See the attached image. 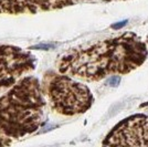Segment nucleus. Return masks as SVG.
<instances>
[{"label": "nucleus", "instance_id": "1", "mask_svg": "<svg viewBox=\"0 0 148 147\" xmlns=\"http://www.w3.org/2000/svg\"><path fill=\"white\" fill-rule=\"evenodd\" d=\"M145 42L133 32L79 47L63 54L58 62L59 73L85 82H97L112 75H124L146 61Z\"/></svg>", "mask_w": 148, "mask_h": 147}, {"label": "nucleus", "instance_id": "2", "mask_svg": "<svg viewBox=\"0 0 148 147\" xmlns=\"http://www.w3.org/2000/svg\"><path fill=\"white\" fill-rule=\"evenodd\" d=\"M45 98L38 79L25 76L0 95V145L36 132L43 122Z\"/></svg>", "mask_w": 148, "mask_h": 147}, {"label": "nucleus", "instance_id": "3", "mask_svg": "<svg viewBox=\"0 0 148 147\" xmlns=\"http://www.w3.org/2000/svg\"><path fill=\"white\" fill-rule=\"evenodd\" d=\"M41 86L51 109L61 115L73 116L85 113L94 102V96L86 85L65 74H47Z\"/></svg>", "mask_w": 148, "mask_h": 147}, {"label": "nucleus", "instance_id": "4", "mask_svg": "<svg viewBox=\"0 0 148 147\" xmlns=\"http://www.w3.org/2000/svg\"><path fill=\"white\" fill-rule=\"evenodd\" d=\"M36 67V58L18 47L0 44V92Z\"/></svg>", "mask_w": 148, "mask_h": 147}, {"label": "nucleus", "instance_id": "5", "mask_svg": "<svg viewBox=\"0 0 148 147\" xmlns=\"http://www.w3.org/2000/svg\"><path fill=\"white\" fill-rule=\"evenodd\" d=\"M104 146H148V115L136 114L123 120L103 141Z\"/></svg>", "mask_w": 148, "mask_h": 147}, {"label": "nucleus", "instance_id": "6", "mask_svg": "<svg viewBox=\"0 0 148 147\" xmlns=\"http://www.w3.org/2000/svg\"><path fill=\"white\" fill-rule=\"evenodd\" d=\"M92 0H0V13L22 14L58 10Z\"/></svg>", "mask_w": 148, "mask_h": 147}, {"label": "nucleus", "instance_id": "7", "mask_svg": "<svg viewBox=\"0 0 148 147\" xmlns=\"http://www.w3.org/2000/svg\"><path fill=\"white\" fill-rule=\"evenodd\" d=\"M119 81H121V78H119V76H117V75H112L110 81H108V83L113 86H116V85H118Z\"/></svg>", "mask_w": 148, "mask_h": 147}, {"label": "nucleus", "instance_id": "8", "mask_svg": "<svg viewBox=\"0 0 148 147\" xmlns=\"http://www.w3.org/2000/svg\"><path fill=\"white\" fill-rule=\"evenodd\" d=\"M126 22H127V21H122V22H119L117 25H112V28H113V29H119V28H122V27H124V25H126Z\"/></svg>", "mask_w": 148, "mask_h": 147}]
</instances>
